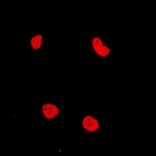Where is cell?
Returning a JSON list of instances; mask_svg holds the SVG:
<instances>
[{
  "instance_id": "4",
  "label": "cell",
  "mask_w": 156,
  "mask_h": 156,
  "mask_svg": "<svg viewBox=\"0 0 156 156\" xmlns=\"http://www.w3.org/2000/svg\"><path fill=\"white\" fill-rule=\"evenodd\" d=\"M41 40H42V35H41V34H38V35H36L32 37L30 43H31V46L33 47V48L38 49V48H41Z\"/></svg>"
},
{
  "instance_id": "3",
  "label": "cell",
  "mask_w": 156,
  "mask_h": 156,
  "mask_svg": "<svg viewBox=\"0 0 156 156\" xmlns=\"http://www.w3.org/2000/svg\"><path fill=\"white\" fill-rule=\"evenodd\" d=\"M43 114L47 119H54L59 112V109L55 105L51 104H45L42 106Z\"/></svg>"
},
{
  "instance_id": "2",
  "label": "cell",
  "mask_w": 156,
  "mask_h": 156,
  "mask_svg": "<svg viewBox=\"0 0 156 156\" xmlns=\"http://www.w3.org/2000/svg\"><path fill=\"white\" fill-rule=\"evenodd\" d=\"M82 125H83V127L89 132H94L99 128V124L97 119L90 115L84 117L82 122Z\"/></svg>"
},
{
  "instance_id": "1",
  "label": "cell",
  "mask_w": 156,
  "mask_h": 156,
  "mask_svg": "<svg viewBox=\"0 0 156 156\" xmlns=\"http://www.w3.org/2000/svg\"><path fill=\"white\" fill-rule=\"evenodd\" d=\"M91 43H92L93 48H94V51H96V53L100 56L105 57L110 53L109 48L105 46V44H103L101 39L98 38V37H94Z\"/></svg>"
}]
</instances>
